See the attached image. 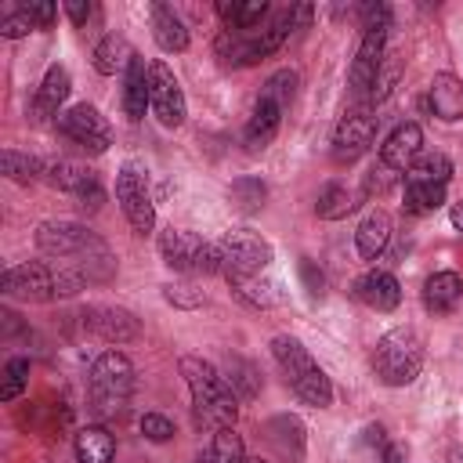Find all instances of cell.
<instances>
[{"label":"cell","mask_w":463,"mask_h":463,"mask_svg":"<svg viewBox=\"0 0 463 463\" xmlns=\"http://www.w3.org/2000/svg\"><path fill=\"white\" fill-rule=\"evenodd\" d=\"M373 134H376V116L369 105H351L344 112V119L336 123V134H333V159L336 163H354L362 152H369L373 145Z\"/></svg>","instance_id":"30bf717a"},{"label":"cell","mask_w":463,"mask_h":463,"mask_svg":"<svg viewBox=\"0 0 463 463\" xmlns=\"http://www.w3.org/2000/svg\"><path fill=\"white\" fill-rule=\"evenodd\" d=\"M387 29H391V25H365V29H362V43H358V51H354L351 76H347L354 105H369V98H373V87H376V76H380V65H383ZM369 109H373V105H369Z\"/></svg>","instance_id":"ba28073f"},{"label":"cell","mask_w":463,"mask_h":463,"mask_svg":"<svg viewBox=\"0 0 463 463\" xmlns=\"http://www.w3.org/2000/svg\"><path fill=\"white\" fill-rule=\"evenodd\" d=\"M76 203H80L83 210H90V213H94V210L105 203V188H101L98 181H90L87 188H80V192H76Z\"/></svg>","instance_id":"f6af8a7d"},{"label":"cell","mask_w":463,"mask_h":463,"mask_svg":"<svg viewBox=\"0 0 463 463\" xmlns=\"http://www.w3.org/2000/svg\"><path fill=\"white\" fill-rule=\"evenodd\" d=\"M383 463H405V445L387 441V445H383Z\"/></svg>","instance_id":"7dc6e473"},{"label":"cell","mask_w":463,"mask_h":463,"mask_svg":"<svg viewBox=\"0 0 463 463\" xmlns=\"http://www.w3.org/2000/svg\"><path fill=\"white\" fill-rule=\"evenodd\" d=\"M29 29H36V25H33V18L25 14V7H18V11H11V14L0 18V36H7V40L25 36Z\"/></svg>","instance_id":"60d3db41"},{"label":"cell","mask_w":463,"mask_h":463,"mask_svg":"<svg viewBox=\"0 0 463 463\" xmlns=\"http://www.w3.org/2000/svg\"><path fill=\"white\" fill-rule=\"evenodd\" d=\"M354 206H358L354 192H351L347 184H340V181H329V184L318 192V199H315V213H318L322 221H340V217L354 213Z\"/></svg>","instance_id":"83f0119b"},{"label":"cell","mask_w":463,"mask_h":463,"mask_svg":"<svg viewBox=\"0 0 463 463\" xmlns=\"http://www.w3.org/2000/svg\"><path fill=\"white\" fill-rule=\"evenodd\" d=\"M242 463H268V459H260V456H253V459H242Z\"/></svg>","instance_id":"816d5d0a"},{"label":"cell","mask_w":463,"mask_h":463,"mask_svg":"<svg viewBox=\"0 0 463 463\" xmlns=\"http://www.w3.org/2000/svg\"><path fill=\"white\" fill-rule=\"evenodd\" d=\"M58 130H61L72 145H80L83 152H94V156L112 145V130H109L105 116H101L94 105H72V109L58 119Z\"/></svg>","instance_id":"7c38bea8"},{"label":"cell","mask_w":463,"mask_h":463,"mask_svg":"<svg viewBox=\"0 0 463 463\" xmlns=\"http://www.w3.org/2000/svg\"><path fill=\"white\" fill-rule=\"evenodd\" d=\"M65 14H69L76 25H87V18L94 14V7H90V4H83V0H69V4H65Z\"/></svg>","instance_id":"bcb514c9"},{"label":"cell","mask_w":463,"mask_h":463,"mask_svg":"<svg viewBox=\"0 0 463 463\" xmlns=\"http://www.w3.org/2000/svg\"><path fill=\"white\" fill-rule=\"evenodd\" d=\"M181 376L188 380L192 391V409H195V423L206 430H224L235 427L239 420V394L232 391L228 376H221L210 362L184 354L181 358Z\"/></svg>","instance_id":"7a4b0ae2"},{"label":"cell","mask_w":463,"mask_h":463,"mask_svg":"<svg viewBox=\"0 0 463 463\" xmlns=\"http://www.w3.org/2000/svg\"><path fill=\"white\" fill-rule=\"evenodd\" d=\"M387 242H391V217H387L383 210H373V213L358 224L354 246H358V253H362L365 260H376V257L387 250Z\"/></svg>","instance_id":"d4e9b609"},{"label":"cell","mask_w":463,"mask_h":463,"mask_svg":"<svg viewBox=\"0 0 463 463\" xmlns=\"http://www.w3.org/2000/svg\"><path fill=\"white\" fill-rule=\"evenodd\" d=\"M141 434L148 441H170L174 438V423L166 416H159V412H145L141 416Z\"/></svg>","instance_id":"ab89813d"},{"label":"cell","mask_w":463,"mask_h":463,"mask_svg":"<svg viewBox=\"0 0 463 463\" xmlns=\"http://www.w3.org/2000/svg\"><path fill=\"white\" fill-rule=\"evenodd\" d=\"M145 105H152V98H148V65H145V58L134 54V61L123 76V112L137 123L145 116Z\"/></svg>","instance_id":"cb8c5ba5"},{"label":"cell","mask_w":463,"mask_h":463,"mask_svg":"<svg viewBox=\"0 0 463 463\" xmlns=\"http://www.w3.org/2000/svg\"><path fill=\"white\" fill-rule=\"evenodd\" d=\"M36 246L47 257H87L101 239L76 221H43L36 228Z\"/></svg>","instance_id":"8fae6325"},{"label":"cell","mask_w":463,"mask_h":463,"mask_svg":"<svg viewBox=\"0 0 463 463\" xmlns=\"http://www.w3.org/2000/svg\"><path fill=\"white\" fill-rule=\"evenodd\" d=\"M271 354L286 376V383L293 387V394L304 402V405H315V409H326L333 405V383L329 376L322 373V365L307 354V347L297 340V336H286L279 333L271 340Z\"/></svg>","instance_id":"3957f363"},{"label":"cell","mask_w":463,"mask_h":463,"mask_svg":"<svg viewBox=\"0 0 463 463\" xmlns=\"http://www.w3.org/2000/svg\"><path fill=\"white\" fill-rule=\"evenodd\" d=\"M264 195H268V188H264L260 177H235V181H232V199H235V206L246 210V213L260 210V206H264Z\"/></svg>","instance_id":"e575fe53"},{"label":"cell","mask_w":463,"mask_h":463,"mask_svg":"<svg viewBox=\"0 0 463 463\" xmlns=\"http://www.w3.org/2000/svg\"><path fill=\"white\" fill-rule=\"evenodd\" d=\"M420 152H423V130L416 123H402L380 145V163L391 170H409L420 159Z\"/></svg>","instance_id":"2e32d148"},{"label":"cell","mask_w":463,"mask_h":463,"mask_svg":"<svg viewBox=\"0 0 463 463\" xmlns=\"http://www.w3.org/2000/svg\"><path fill=\"white\" fill-rule=\"evenodd\" d=\"M116 199L123 206V217L137 235H148L156 228V206L148 195V177L137 163H123L116 174Z\"/></svg>","instance_id":"9c48e42d"},{"label":"cell","mask_w":463,"mask_h":463,"mask_svg":"<svg viewBox=\"0 0 463 463\" xmlns=\"http://www.w3.org/2000/svg\"><path fill=\"white\" fill-rule=\"evenodd\" d=\"M398 184V170H391V166H383L380 159H376V166L365 174V195H383V192H391Z\"/></svg>","instance_id":"f35d334b"},{"label":"cell","mask_w":463,"mask_h":463,"mask_svg":"<svg viewBox=\"0 0 463 463\" xmlns=\"http://www.w3.org/2000/svg\"><path fill=\"white\" fill-rule=\"evenodd\" d=\"M83 326L101 336L105 344H127L141 333V322L127 311V307H87L83 311Z\"/></svg>","instance_id":"9a60e30c"},{"label":"cell","mask_w":463,"mask_h":463,"mask_svg":"<svg viewBox=\"0 0 463 463\" xmlns=\"http://www.w3.org/2000/svg\"><path fill=\"white\" fill-rule=\"evenodd\" d=\"M452 177V159L445 152H420V159L405 170V181L416 184H449Z\"/></svg>","instance_id":"f1b7e54d"},{"label":"cell","mask_w":463,"mask_h":463,"mask_svg":"<svg viewBox=\"0 0 463 463\" xmlns=\"http://www.w3.org/2000/svg\"><path fill=\"white\" fill-rule=\"evenodd\" d=\"M159 250H163V260L174 271H184V275H213V271H221L217 242H206L195 232L166 228L159 235Z\"/></svg>","instance_id":"52a82bcc"},{"label":"cell","mask_w":463,"mask_h":463,"mask_svg":"<svg viewBox=\"0 0 463 463\" xmlns=\"http://www.w3.org/2000/svg\"><path fill=\"white\" fill-rule=\"evenodd\" d=\"M242 459H246L242 438L235 434V427H224V430H213L210 445L199 452L195 463H242Z\"/></svg>","instance_id":"4dcf8cb0"},{"label":"cell","mask_w":463,"mask_h":463,"mask_svg":"<svg viewBox=\"0 0 463 463\" xmlns=\"http://www.w3.org/2000/svg\"><path fill=\"white\" fill-rule=\"evenodd\" d=\"M43 174H47V181L54 184V188H61V192H80V188H87L90 181H98V174L94 170H87L83 163H76V159H58V163H47L43 166Z\"/></svg>","instance_id":"f546056e"},{"label":"cell","mask_w":463,"mask_h":463,"mask_svg":"<svg viewBox=\"0 0 463 463\" xmlns=\"http://www.w3.org/2000/svg\"><path fill=\"white\" fill-rule=\"evenodd\" d=\"M69 87H72V80H69V69H65V65H51V69L43 72V80H40V90H36L33 112H36L40 119L54 116V112L61 109V101L69 98Z\"/></svg>","instance_id":"44dd1931"},{"label":"cell","mask_w":463,"mask_h":463,"mask_svg":"<svg viewBox=\"0 0 463 463\" xmlns=\"http://www.w3.org/2000/svg\"><path fill=\"white\" fill-rule=\"evenodd\" d=\"M354 297L373 311H394L402 304V286L391 271H365L354 282Z\"/></svg>","instance_id":"e0dca14e"},{"label":"cell","mask_w":463,"mask_h":463,"mask_svg":"<svg viewBox=\"0 0 463 463\" xmlns=\"http://www.w3.org/2000/svg\"><path fill=\"white\" fill-rule=\"evenodd\" d=\"M427 101H430V109H434L438 119H445V123L463 119V80L452 76V72H438L430 80Z\"/></svg>","instance_id":"d6986e66"},{"label":"cell","mask_w":463,"mask_h":463,"mask_svg":"<svg viewBox=\"0 0 463 463\" xmlns=\"http://www.w3.org/2000/svg\"><path fill=\"white\" fill-rule=\"evenodd\" d=\"M423 369V336L412 326H398L376 340L373 351V373L387 387H405Z\"/></svg>","instance_id":"277c9868"},{"label":"cell","mask_w":463,"mask_h":463,"mask_svg":"<svg viewBox=\"0 0 463 463\" xmlns=\"http://www.w3.org/2000/svg\"><path fill=\"white\" fill-rule=\"evenodd\" d=\"M217 14L224 18V29L250 33V29H260L271 11H268L264 0H221L217 4Z\"/></svg>","instance_id":"7402d4cb"},{"label":"cell","mask_w":463,"mask_h":463,"mask_svg":"<svg viewBox=\"0 0 463 463\" xmlns=\"http://www.w3.org/2000/svg\"><path fill=\"white\" fill-rule=\"evenodd\" d=\"M22 7H25V14L33 18L36 29H47V25L54 22V14H58V7H54L51 0H29V4H22Z\"/></svg>","instance_id":"7bdbcfd3"},{"label":"cell","mask_w":463,"mask_h":463,"mask_svg":"<svg viewBox=\"0 0 463 463\" xmlns=\"http://www.w3.org/2000/svg\"><path fill=\"white\" fill-rule=\"evenodd\" d=\"M130 61H134V51H130V43H127L119 33H109V36L94 47V69H98L101 76H116L119 69H130Z\"/></svg>","instance_id":"484cf974"},{"label":"cell","mask_w":463,"mask_h":463,"mask_svg":"<svg viewBox=\"0 0 463 463\" xmlns=\"http://www.w3.org/2000/svg\"><path fill=\"white\" fill-rule=\"evenodd\" d=\"M152 36L163 51H184L188 47V29L181 22V14L170 4H152Z\"/></svg>","instance_id":"603a6c76"},{"label":"cell","mask_w":463,"mask_h":463,"mask_svg":"<svg viewBox=\"0 0 463 463\" xmlns=\"http://www.w3.org/2000/svg\"><path fill=\"white\" fill-rule=\"evenodd\" d=\"M116 441L105 427H83L76 434V459L80 463H112Z\"/></svg>","instance_id":"4316f807"},{"label":"cell","mask_w":463,"mask_h":463,"mask_svg":"<svg viewBox=\"0 0 463 463\" xmlns=\"http://www.w3.org/2000/svg\"><path fill=\"white\" fill-rule=\"evenodd\" d=\"M29 383V358H11L4 365V380H0V402H14Z\"/></svg>","instance_id":"8d00e7d4"},{"label":"cell","mask_w":463,"mask_h":463,"mask_svg":"<svg viewBox=\"0 0 463 463\" xmlns=\"http://www.w3.org/2000/svg\"><path fill=\"white\" fill-rule=\"evenodd\" d=\"M232 289H235V297L239 300H246V304H253V307H271L279 297H275V286L264 279V275H257V279H242V282H232Z\"/></svg>","instance_id":"d590c367"},{"label":"cell","mask_w":463,"mask_h":463,"mask_svg":"<svg viewBox=\"0 0 463 463\" xmlns=\"http://www.w3.org/2000/svg\"><path fill=\"white\" fill-rule=\"evenodd\" d=\"M365 441H376V445H387V438H383V427H365Z\"/></svg>","instance_id":"681fc988"},{"label":"cell","mask_w":463,"mask_h":463,"mask_svg":"<svg viewBox=\"0 0 463 463\" xmlns=\"http://www.w3.org/2000/svg\"><path fill=\"white\" fill-rule=\"evenodd\" d=\"M0 170H4V177L18 181V184H29V181H36V177L43 174V163L33 159V156H25V152L4 148V152H0Z\"/></svg>","instance_id":"1f68e13d"},{"label":"cell","mask_w":463,"mask_h":463,"mask_svg":"<svg viewBox=\"0 0 463 463\" xmlns=\"http://www.w3.org/2000/svg\"><path fill=\"white\" fill-rule=\"evenodd\" d=\"M452 463H463V452H452Z\"/></svg>","instance_id":"f907efd6"},{"label":"cell","mask_w":463,"mask_h":463,"mask_svg":"<svg viewBox=\"0 0 463 463\" xmlns=\"http://www.w3.org/2000/svg\"><path fill=\"white\" fill-rule=\"evenodd\" d=\"M311 18V7L307 4H289L275 14H268V22L260 29H250V33H235V29H224L217 40H213V54L221 58V65H257L260 58L275 54L286 36L304 25Z\"/></svg>","instance_id":"6da1fadb"},{"label":"cell","mask_w":463,"mask_h":463,"mask_svg":"<svg viewBox=\"0 0 463 463\" xmlns=\"http://www.w3.org/2000/svg\"><path fill=\"white\" fill-rule=\"evenodd\" d=\"M459 300H463V279L456 271H434L423 282V304H427V311L449 315Z\"/></svg>","instance_id":"ffe728a7"},{"label":"cell","mask_w":463,"mask_h":463,"mask_svg":"<svg viewBox=\"0 0 463 463\" xmlns=\"http://www.w3.org/2000/svg\"><path fill=\"white\" fill-rule=\"evenodd\" d=\"M228 365H232V376H228L232 391H235L242 402H253V398L260 394V373H257V365L246 362V358H232Z\"/></svg>","instance_id":"836d02e7"},{"label":"cell","mask_w":463,"mask_h":463,"mask_svg":"<svg viewBox=\"0 0 463 463\" xmlns=\"http://www.w3.org/2000/svg\"><path fill=\"white\" fill-rule=\"evenodd\" d=\"M282 112H286V109H282L279 101H271L268 94H260V98H257L253 116H250V123H246V148H250V152H260V148H268V145H271V137L279 134Z\"/></svg>","instance_id":"ac0fdd59"},{"label":"cell","mask_w":463,"mask_h":463,"mask_svg":"<svg viewBox=\"0 0 463 463\" xmlns=\"http://www.w3.org/2000/svg\"><path fill=\"white\" fill-rule=\"evenodd\" d=\"M445 203V184H416L405 181V210L409 213H434Z\"/></svg>","instance_id":"d6a6232c"},{"label":"cell","mask_w":463,"mask_h":463,"mask_svg":"<svg viewBox=\"0 0 463 463\" xmlns=\"http://www.w3.org/2000/svg\"><path fill=\"white\" fill-rule=\"evenodd\" d=\"M260 94H268L271 101H279L282 109H289V101L297 94V72L293 69H279L275 76H268V83L260 87Z\"/></svg>","instance_id":"74e56055"},{"label":"cell","mask_w":463,"mask_h":463,"mask_svg":"<svg viewBox=\"0 0 463 463\" xmlns=\"http://www.w3.org/2000/svg\"><path fill=\"white\" fill-rule=\"evenodd\" d=\"M300 279H304V286H307V293H315V297H322V289H326V275L315 268V260H307V257H300Z\"/></svg>","instance_id":"ee69618b"},{"label":"cell","mask_w":463,"mask_h":463,"mask_svg":"<svg viewBox=\"0 0 463 463\" xmlns=\"http://www.w3.org/2000/svg\"><path fill=\"white\" fill-rule=\"evenodd\" d=\"M148 98H152V112L163 127H181L184 123V90H181V83H177V76L170 72L166 61L148 65Z\"/></svg>","instance_id":"4fadbf2b"},{"label":"cell","mask_w":463,"mask_h":463,"mask_svg":"<svg viewBox=\"0 0 463 463\" xmlns=\"http://www.w3.org/2000/svg\"><path fill=\"white\" fill-rule=\"evenodd\" d=\"M87 391H90V405H94L98 416H116V412H123V405H127L130 394H134V365H130V358L119 354V351H105V354L90 365Z\"/></svg>","instance_id":"5b68a950"},{"label":"cell","mask_w":463,"mask_h":463,"mask_svg":"<svg viewBox=\"0 0 463 463\" xmlns=\"http://www.w3.org/2000/svg\"><path fill=\"white\" fill-rule=\"evenodd\" d=\"M217 257H221V275L228 282L257 279L271 264V242L250 228H232L224 239H217Z\"/></svg>","instance_id":"8992f818"},{"label":"cell","mask_w":463,"mask_h":463,"mask_svg":"<svg viewBox=\"0 0 463 463\" xmlns=\"http://www.w3.org/2000/svg\"><path fill=\"white\" fill-rule=\"evenodd\" d=\"M163 297H166L174 307H199V304H203V289H195V286H188V282H181V286H166Z\"/></svg>","instance_id":"b9f144b4"},{"label":"cell","mask_w":463,"mask_h":463,"mask_svg":"<svg viewBox=\"0 0 463 463\" xmlns=\"http://www.w3.org/2000/svg\"><path fill=\"white\" fill-rule=\"evenodd\" d=\"M0 289L7 297H18V300H54L58 297V286H54V271L40 260H29V264H18V268H7L0 275Z\"/></svg>","instance_id":"5bb4252c"},{"label":"cell","mask_w":463,"mask_h":463,"mask_svg":"<svg viewBox=\"0 0 463 463\" xmlns=\"http://www.w3.org/2000/svg\"><path fill=\"white\" fill-rule=\"evenodd\" d=\"M449 221H452V228H456V232H463V199L449 210Z\"/></svg>","instance_id":"c3c4849f"}]
</instances>
